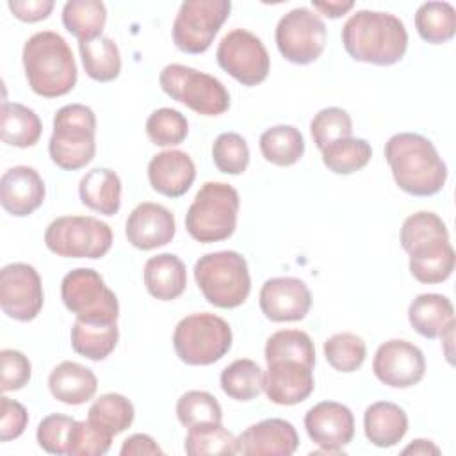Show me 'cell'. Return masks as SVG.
<instances>
[{"instance_id":"obj_1","label":"cell","mask_w":456,"mask_h":456,"mask_svg":"<svg viewBox=\"0 0 456 456\" xmlns=\"http://www.w3.org/2000/svg\"><path fill=\"white\" fill-rule=\"evenodd\" d=\"M342 45L358 62L392 66L408 48V32L401 18L392 12L360 9L342 27Z\"/></svg>"},{"instance_id":"obj_2","label":"cell","mask_w":456,"mask_h":456,"mask_svg":"<svg viewBox=\"0 0 456 456\" xmlns=\"http://www.w3.org/2000/svg\"><path fill=\"white\" fill-rule=\"evenodd\" d=\"M385 160L397 187L411 196H433L445 185L447 166L433 142L420 134H394L385 142Z\"/></svg>"},{"instance_id":"obj_3","label":"cell","mask_w":456,"mask_h":456,"mask_svg":"<svg viewBox=\"0 0 456 456\" xmlns=\"http://www.w3.org/2000/svg\"><path fill=\"white\" fill-rule=\"evenodd\" d=\"M21 61L30 89L43 98L64 96L77 84L78 69L73 52L53 30L32 34L23 45Z\"/></svg>"},{"instance_id":"obj_4","label":"cell","mask_w":456,"mask_h":456,"mask_svg":"<svg viewBox=\"0 0 456 456\" xmlns=\"http://www.w3.org/2000/svg\"><path fill=\"white\" fill-rule=\"evenodd\" d=\"M96 116L91 107L69 103L53 116V132L48 141L52 162L64 171L86 167L96 153Z\"/></svg>"},{"instance_id":"obj_5","label":"cell","mask_w":456,"mask_h":456,"mask_svg":"<svg viewBox=\"0 0 456 456\" xmlns=\"http://www.w3.org/2000/svg\"><path fill=\"white\" fill-rule=\"evenodd\" d=\"M239 207L240 200L235 187L224 182H207L185 214V230L203 244L224 240L237 228Z\"/></svg>"},{"instance_id":"obj_6","label":"cell","mask_w":456,"mask_h":456,"mask_svg":"<svg viewBox=\"0 0 456 456\" xmlns=\"http://www.w3.org/2000/svg\"><path fill=\"white\" fill-rule=\"evenodd\" d=\"M194 280L203 297L217 308L240 306L251 290L246 258L237 251H214L194 264Z\"/></svg>"},{"instance_id":"obj_7","label":"cell","mask_w":456,"mask_h":456,"mask_svg":"<svg viewBox=\"0 0 456 456\" xmlns=\"http://www.w3.org/2000/svg\"><path fill=\"white\" fill-rule=\"evenodd\" d=\"M230 324L208 312L183 317L173 331L176 356L187 365H210L219 362L232 347Z\"/></svg>"},{"instance_id":"obj_8","label":"cell","mask_w":456,"mask_h":456,"mask_svg":"<svg viewBox=\"0 0 456 456\" xmlns=\"http://www.w3.org/2000/svg\"><path fill=\"white\" fill-rule=\"evenodd\" d=\"M162 91L201 116H219L230 109V93L214 75L185 64H167L159 75Z\"/></svg>"},{"instance_id":"obj_9","label":"cell","mask_w":456,"mask_h":456,"mask_svg":"<svg viewBox=\"0 0 456 456\" xmlns=\"http://www.w3.org/2000/svg\"><path fill=\"white\" fill-rule=\"evenodd\" d=\"M112 228L93 216H62L45 232L46 248L64 258H102L109 253Z\"/></svg>"},{"instance_id":"obj_10","label":"cell","mask_w":456,"mask_h":456,"mask_svg":"<svg viewBox=\"0 0 456 456\" xmlns=\"http://www.w3.org/2000/svg\"><path fill=\"white\" fill-rule=\"evenodd\" d=\"M61 297L78 321L118 322V297L94 269L77 267L69 271L61 281Z\"/></svg>"},{"instance_id":"obj_11","label":"cell","mask_w":456,"mask_h":456,"mask_svg":"<svg viewBox=\"0 0 456 456\" xmlns=\"http://www.w3.org/2000/svg\"><path fill=\"white\" fill-rule=\"evenodd\" d=\"M232 11L230 0H185L173 21L175 46L185 53H203L210 48Z\"/></svg>"},{"instance_id":"obj_12","label":"cell","mask_w":456,"mask_h":456,"mask_svg":"<svg viewBox=\"0 0 456 456\" xmlns=\"http://www.w3.org/2000/svg\"><path fill=\"white\" fill-rule=\"evenodd\" d=\"M280 53L294 64H310L321 57L326 46V25L322 18L308 9L296 7L283 14L274 30Z\"/></svg>"},{"instance_id":"obj_13","label":"cell","mask_w":456,"mask_h":456,"mask_svg":"<svg viewBox=\"0 0 456 456\" xmlns=\"http://www.w3.org/2000/svg\"><path fill=\"white\" fill-rule=\"evenodd\" d=\"M216 59L230 77L246 87L262 84L271 69V59L264 43L246 28H233L223 36Z\"/></svg>"},{"instance_id":"obj_14","label":"cell","mask_w":456,"mask_h":456,"mask_svg":"<svg viewBox=\"0 0 456 456\" xmlns=\"http://www.w3.org/2000/svg\"><path fill=\"white\" fill-rule=\"evenodd\" d=\"M45 294L37 271L25 262H12L0 271V306L14 321L28 322L43 308Z\"/></svg>"},{"instance_id":"obj_15","label":"cell","mask_w":456,"mask_h":456,"mask_svg":"<svg viewBox=\"0 0 456 456\" xmlns=\"http://www.w3.org/2000/svg\"><path fill=\"white\" fill-rule=\"evenodd\" d=\"M305 429L319 447L314 454H344V447L354 436L353 411L337 401H321L305 415Z\"/></svg>"},{"instance_id":"obj_16","label":"cell","mask_w":456,"mask_h":456,"mask_svg":"<svg viewBox=\"0 0 456 456\" xmlns=\"http://www.w3.org/2000/svg\"><path fill=\"white\" fill-rule=\"evenodd\" d=\"M374 376L387 387L410 388L424 378V353L411 342L392 338L383 342L372 358Z\"/></svg>"},{"instance_id":"obj_17","label":"cell","mask_w":456,"mask_h":456,"mask_svg":"<svg viewBox=\"0 0 456 456\" xmlns=\"http://www.w3.org/2000/svg\"><path fill=\"white\" fill-rule=\"evenodd\" d=\"M258 303L262 314L273 322H294L306 317L312 306L308 285L294 276H276L264 281Z\"/></svg>"},{"instance_id":"obj_18","label":"cell","mask_w":456,"mask_h":456,"mask_svg":"<svg viewBox=\"0 0 456 456\" xmlns=\"http://www.w3.org/2000/svg\"><path fill=\"white\" fill-rule=\"evenodd\" d=\"M176 233V221L169 208L153 201L139 203L128 216L125 235L128 242L142 251L166 246Z\"/></svg>"},{"instance_id":"obj_19","label":"cell","mask_w":456,"mask_h":456,"mask_svg":"<svg viewBox=\"0 0 456 456\" xmlns=\"http://www.w3.org/2000/svg\"><path fill=\"white\" fill-rule=\"evenodd\" d=\"M314 387V369L299 362H271L267 363V369L264 372L262 390L265 392L267 399L274 404H299L310 397Z\"/></svg>"},{"instance_id":"obj_20","label":"cell","mask_w":456,"mask_h":456,"mask_svg":"<svg viewBox=\"0 0 456 456\" xmlns=\"http://www.w3.org/2000/svg\"><path fill=\"white\" fill-rule=\"evenodd\" d=\"M299 445V436L292 422L285 419H264L251 424L237 436V454L290 456Z\"/></svg>"},{"instance_id":"obj_21","label":"cell","mask_w":456,"mask_h":456,"mask_svg":"<svg viewBox=\"0 0 456 456\" xmlns=\"http://www.w3.org/2000/svg\"><path fill=\"white\" fill-rule=\"evenodd\" d=\"M45 182L30 166L9 167L0 178V203L14 217H25L37 210L45 201Z\"/></svg>"},{"instance_id":"obj_22","label":"cell","mask_w":456,"mask_h":456,"mask_svg":"<svg viewBox=\"0 0 456 456\" xmlns=\"http://www.w3.org/2000/svg\"><path fill=\"white\" fill-rule=\"evenodd\" d=\"M196 178L192 159L182 150L157 153L148 164V180L155 192L167 198L183 196Z\"/></svg>"},{"instance_id":"obj_23","label":"cell","mask_w":456,"mask_h":456,"mask_svg":"<svg viewBox=\"0 0 456 456\" xmlns=\"http://www.w3.org/2000/svg\"><path fill=\"white\" fill-rule=\"evenodd\" d=\"M48 388L53 399L78 406L94 397L98 390V378L89 367L64 360L50 372Z\"/></svg>"},{"instance_id":"obj_24","label":"cell","mask_w":456,"mask_h":456,"mask_svg":"<svg viewBox=\"0 0 456 456\" xmlns=\"http://www.w3.org/2000/svg\"><path fill=\"white\" fill-rule=\"evenodd\" d=\"M410 273L420 283H442L445 281L456 264V255L447 239H435L422 242L408 251Z\"/></svg>"},{"instance_id":"obj_25","label":"cell","mask_w":456,"mask_h":456,"mask_svg":"<svg viewBox=\"0 0 456 456\" xmlns=\"http://www.w3.org/2000/svg\"><path fill=\"white\" fill-rule=\"evenodd\" d=\"M142 278L150 296L159 301H173L180 297L187 287L185 264L173 253H160L148 258Z\"/></svg>"},{"instance_id":"obj_26","label":"cell","mask_w":456,"mask_h":456,"mask_svg":"<svg viewBox=\"0 0 456 456\" xmlns=\"http://www.w3.org/2000/svg\"><path fill=\"white\" fill-rule=\"evenodd\" d=\"M363 431L376 447H394L408 431L406 411L390 401H376L365 408Z\"/></svg>"},{"instance_id":"obj_27","label":"cell","mask_w":456,"mask_h":456,"mask_svg":"<svg viewBox=\"0 0 456 456\" xmlns=\"http://www.w3.org/2000/svg\"><path fill=\"white\" fill-rule=\"evenodd\" d=\"M80 201L103 216H114L121 207V178L109 167L87 171L78 183Z\"/></svg>"},{"instance_id":"obj_28","label":"cell","mask_w":456,"mask_h":456,"mask_svg":"<svg viewBox=\"0 0 456 456\" xmlns=\"http://www.w3.org/2000/svg\"><path fill=\"white\" fill-rule=\"evenodd\" d=\"M408 321L419 335L438 338L454 322V306L447 296L419 294L408 306Z\"/></svg>"},{"instance_id":"obj_29","label":"cell","mask_w":456,"mask_h":456,"mask_svg":"<svg viewBox=\"0 0 456 456\" xmlns=\"http://www.w3.org/2000/svg\"><path fill=\"white\" fill-rule=\"evenodd\" d=\"M118 338V322H84L75 319L69 333L73 351L93 362L105 360L116 349Z\"/></svg>"},{"instance_id":"obj_30","label":"cell","mask_w":456,"mask_h":456,"mask_svg":"<svg viewBox=\"0 0 456 456\" xmlns=\"http://www.w3.org/2000/svg\"><path fill=\"white\" fill-rule=\"evenodd\" d=\"M41 132V119L32 109L23 103L4 102L0 135L5 144L16 148H30L39 141Z\"/></svg>"},{"instance_id":"obj_31","label":"cell","mask_w":456,"mask_h":456,"mask_svg":"<svg viewBox=\"0 0 456 456\" xmlns=\"http://www.w3.org/2000/svg\"><path fill=\"white\" fill-rule=\"evenodd\" d=\"M105 21L107 9L100 0H69L62 7V25L78 43L102 37Z\"/></svg>"},{"instance_id":"obj_32","label":"cell","mask_w":456,"mask_h":456,"mask_svg":"<svg viewBox=\"0 0 456 456\" xmlns=\"http://www.w3.org/2000/svg\"><path fill=\"white\" fill-rule=\"evenodd\" d=\"M258 146L267 162L287 167L303 157L305 137L292 125H276L262 132Z\"/></svg>"},{"instance_id":"obj_33","label":"cell","mask_w":456,"mask_h":456,"mask_svg":"<svg viewBox=\"0 0 456 456\" xmlns=\"http://www.w3.org/2000/svg\"><path fill=\"white\" fill-rule=\"evenodd\" d=\"M80 59L89 78L96 82H112L121 71L119 48L109 36L78 43Z\"/></svg>"},{"instance_id":"obj_34","label":"cell","mask_w":456,"mask_h":456,"mask_svg":"<svg viewBox=\"0 0 456 456\" xmlns=\"http://www.w3.org/2000/svg\"><path fill=\"white\" fill-rule=\"evenodd\" d=\"M415 28L431 45L447 43L456 32V11L449 2H424L415 11Z\"/></svg>"},{"instance_id":"obj_35","label":"cell","mask_w":456,"mask_h":456,"mask_svg":"<svg viewBox=\"0 0 456 456\" xmlns=\"http://www.w3.org/2000/svg\"><path fill=\"white\" fill-rule=\"evenodd\" d=\"M264 358L267 363L280 362V360H292L314 369L315 347L308 333L301 330H280L267 338Z\"/></svg>"},{"instance_id":"obj_36","label":"cell","mask_w":456,"mask_h":456,"mask_svg":"<svg viewBox=\"0 0 456 456\" xmlns=\"http://www.w3.org/2000/svg\"><path fill=\"white\" fill-rule=\"evenodd\" d=\"M219 383L230 399L248 403L262 392L264 372L256 362L239 358L223 369Z\"/></svg>"},{"instance_id":"obj_37","label":"cell","mask_w":456,"mask_h":456,"mask_svg":"<svg viewBox=\"0 0 456 456\" xmlns=\"http://www.w3.org/2000/svg\"><path fill=\"white\" fill-rule=\"evenodd\" d=\"M322 164L335 175H351L365 167L372 157V148L365 139L346 137L321 150Z\"/></svg>"},{"instance_id":"obj_38","label":"cell","mask_w":456,"mask_h":456,"mask_svg":"<svg viewBox=\"0 0 456 456\" xmlns=\"http://www.w3.org/2000/svg\"><path fill=\"white\" fill-rule=\"evenodd\" d=\"M183 449L189 456L237 454V438L221 422L200 424L189 428Z\"/></svg>"},{"instance_id":"obj_39","label":"cell","mask_w":456,"mask_h":456,"mask_svg":"<svg viewBox=\"0 0 456 456\" xmlns=\"http://www.w3.org/2000/svg\"><path fill=\"white\" fill-rule=\"evenodd\" d=\"M135 410L130 399H126L121 394H103L89 406L87 419L94 422L96 426L103 428L110 435H119L125 429H128L134 422Z\"/></svg>"},{"instance_id":"obj_40","label":"cell","mask_w":456,"mask_h":456,"mask_svg":"<svg viewBox=\"0 0 456 456\" xmlns=\"http://www.w3.org/2000/svg\"><path fill=\"white\" fill-rule=\"evenodd\" d=\"M326 362L338 372H354L358 370L367 356L365 340L351 331H342L331 335L324 346Z\"/></svg>"},{"instance_id":"obj_41","label":"cell","mask_w":456,"mask_h":456,"mask_svg":"<svg viewBox=\"0 0 456 456\" xmlns=\"http://www.w3.org/2000/svg\"><path fill=\"white\" fill-rule=\"evenodd\" d=\"M176 417L180 424L189 429L200 424L221 422L223 408L212 394L205 390H189L176 401Z\"/></svg>"},{"instance_id":"obj_42","label":"cell","mask_w":456,"mask_h":456,"mask_svg":"<svg viewBox=\"0 0 456 456\" xmlns=\"http://www.w3.org/2000/svg\"><path fill=\"white\" fill-rule=\"evenodd\" d=\"M189 134L187 118L171 107L153 110L146 119V135L155 146H176Z\"/></svg>"},{"instance_id":"obj_43","label":"cell","mask_w":456,"mask_h":456,"mask_svg":"<svg viewBox=\"0 0 456 456\" xmlns=\"http://www.w3.org/2000/svg\"><path fill=\"white\" fill-rule=\"evenodd\" d=\"M435 239H447L449 240V232H447L445 223L435 212L420 210V212H415V214L408 216L403 221L399 240H401V246L406 253L411 248H415L422 242H428V240H435Z\"/></svg>"},{"instance_id":"obj_44","label":"cell","mask_w":456,"mask_h":456,"mask_svg":"<svg viewBox=\"0 0 456 456\" xmlns=\"http://www.w3.org/2000/svg\"><path fill=\"white\" fill-rule=\"evenodd\" d=\"M214 166L224 175H240L249 164V148L246 139L235 132L219 134L212 144Z\"/></svg>"},{"instance_id":"obj_45","label":"cell","mask_w":456,"mask_h":456,"mask_svg":"<svg viewBox=\"0 0 456 456\" xmlns=\"http://www.w3.org/2000/svg\"><path fill=\"white\" fill-rule=\"evenodd\" d=\"M310 134L319 150L328 144L351 137L353 121L351 116L340 107H326L321 109L310 121Z\"/></svg>"},{"instance_id":"obj_46","label":"cell","mask_w":456,"mask_h":456,"mask_svg":"<svg viewBox=\"0 0 456 456\" xmlns=\"http://www.w3.org/2000/svg\"><path fill=\"white\" fill-rule=\"evenodd\" d=\"M112 436L94 422L77 420L71 431L68 454L69 456H102L110 449Z\"/></svg>"},{"instance_id":"obj_47","label":"cell","mask_w":456,"mask_h":456,"mask_svg":"<svg viewBox=\"0 0 456 456\" xmlns=\"http://www.w3.org/2000/svg\"><path fill=\"white\" fill-rule=\"evenodd\" d=\"M75 419L62 413L46 415L36 431V440L39 447L50 454H68L71 431L75 426Z\"/></svg>"},{"instance_id":"obj_48","label":"cell","mask_w":456,"mask_h":456,"mask_svg":"<svg viewBox=\"0 0 456 456\" xmlns=\"http://www.w3.org/2000/svg\"><path fill=\"white\" fill-rule=\"evenodd\" d=\"M0 388L2 392H14L23 388L32 376V365L28 358L16 349L0 351Z\"/></svg>"},{"instance_id":"obj_49","label":"cell","mask_w":456,"mask_h":456,"mask_svg":"<svg viewBox=\"0 0 456 456\" xmlns=\"http://www.w3.org/2000/svg\"><path fill=\"white\" fill-rule=\"evenodd\" d=\"M28 424L27 408L4 395L0 399V442H11L23 435Z\"/></svg>"},{"instance_id":"obj_50","label":"cell","mask_w":456,"mask_h":456,"mask_svg":"<svg viewBox=\"0 0 456 456\" xmlns=\"http://www.w3.org/2000/svg\"><path fill=\"white\" fill-rule=\"evenodd\" d=\"M53 0H11L7 2L9 11L25 23H36L46 20L53 11Z\"/></svg>"},{"instance_id":"obj_51","label":"cell","mask_w":456,"mask_h":456,"mask_svg":"<svg viewBox=\"0 0 456 456\" xmlns=\"http://www.w3.org/2000/svg\"><path fill=\"white\" fill-rule=\"evenodd\" d=\"M164 451L160 449V445L150 436V435H144V433H135L132 436H128L121 449H119V454L121 456H141V454H162Z\"/></svg>"},{"instance_id":"obj_52","label":"cell","mask_w":456,"mask_h":456,"mask_svg":"<svg viewBox=\"0 0 456 456\" xmlns=\"http://www.w3.org/2000/svg\"><path fill=\"white\" fill-rule=\"evenodd\" d=\"M312 5L321 14L335 20V18H340L346 12H349L354 7V2L353 0H328V2H314L312 0Z\"/></svg>"},{"instance_id":"obj_53","label":"cell","mask_w":456,"mask_h":456,"mask_svg":"<svg viewBox=\"0 0 456 456\" xmlns=\"http://www.w3.org/2000/svg\"><path fill=\"white\" fill-rule=\"evenodd\" d=\"M403 454H415V456H440V447H436L431 440H424V438H417L413 440L410 445H406L403 451Z\"/></svg>"}]
</instances>
